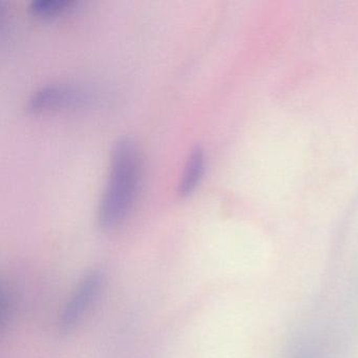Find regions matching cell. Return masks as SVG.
<instances>
[{"label": "cell", "mask_w": 358, "mask_h": 358, "mask_svg": "<svg viewBox=\"0 0 358 358\" xmlns=\"http://www.w3.org/2000/svg\"><path fill=\"white\" fill-rule=\"evenodd\" d=\"M141 176L140 155L134 142L121 139L112 150L108 184L98 209V222L103 228L120 223L131 210Z\"/></svg>", "instance_id": "1"}, {"label": "cell", "mask_w": 358, "mask_h": 358, "mask_svg": "<svg viewBox=\"0 0 358 358\" xmlns=\"http://www.w3.org/2000/svg\"><path fill=\"white\" fill-rule=\"evenodd\" d=\"M103 282L104 273L98 269L91 270L81 278L64 306L59 322L60 330L68 332L78 324L97 299Z\"/></svg>", "instance_id": "2"}, {"label": "cell", "mask_w": 358, "mask_h": 358, "mask_svg": "<svg viewBox=\"0 0 358 358\" xmlns=\"http://www.w3.org/2000/svg\"><path fill=\"white\" fill-rule=\"evenodd\" d=\"M330 339L318 333H307L291 343L282 358H334Z\"/></svg>", "instance_id": "3"}, {"label": "cell", "mask_w": 358, "mask_h": 358, "mask_svg": "<svg viewBox=\"0 0 358 358\" xmlns=\"http://www.w3.org/2000/svg\"><path fill=\"white\" fill-rule=\"evenodd\" d=\"M205 163H206V158H205L204 150L201 148H194L190 152V156L188 157L187 163L180 181L179 194L181 196H188L196 189L204 173Z\"/></svg>", "instance_id": "4"}, {"label": "cell", "mask_w": 358, "mask_h": 358, "mask_svg": "<svg viewBox=\"0 0 358 358\" xmlns=\"http://www.w3.org/2000/svg\"><path fill=\"white\" fill-rule=\"evenodd\" d=\"M71 95L72 93L64 87L49 85V87H41L32 96L29 102V106L33 110L53 108L70 100Z\"/></svg>", "instance_id": "5"}, {"label": "cell", "mask_w": 358, "mask_h": 358, "mask_svg": "<svg viewBox=\"0 0 358 358\" xmlns=\"http://www.w3.org/2000/svg\"><path fill=\"white\" fill-rule=\"evenodd\" d=\"M72 5V0H35L31 3V11L37 15L49 16L66 10Z\"/></svg>", "instance_id": "6"}]
</instances>
